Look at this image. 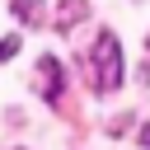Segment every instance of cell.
<instances>
[{
    "mask_svg": "<svg viewBox=\"0 0 150 150\" xmlns=\"http://www.w3.org/2000/svg\"><path fill=\"white\" fill-rule=\"evenodd\" d=\"M117 84H122V47H117L112 33H98L94 38V89L108 94Z\"/></svg>",
    "mask_w": 150,
    "mask_h": 150,
    "instance_id": "obj_1",
    "label": "cell"
},
{
    "mask_svg": "<svg viewBox=\"0 0 150 150\" xmlns=\"http://www.w3.org/2000/svg\"><path fill=\"white\" fill-rule=\"evenodd\" d=\"M38 75H42V98L56 103V98H61V61H56V56H42V61H38Z\"/></svg>",
    "mask_w": 150,
    "mask_h": 150,
    "instance_id": "obj_2",
    "label": "cell"
},
{
    "mask_svg": "<svg viewBox=\"0 0 150 150\" xmlns=\"http://www.w3.org/2000/svg\"><path fill=\"white\" fill-rule=\"evenodd\" d=\"M14 14L23 23H33V19H42V0H14Z\"/></svg>",
    "mask_w": 150,
    "mask_h": 150,
    "instance_id": "obj_3",
    "label": "cell"
},
{
    "mask_svg": "<svg viewBox=\"0 0 150 150\" xmlns=\"http://www.w3.org/2000/svg\"><path fill=\"white\" fill-rule=\"evenodd\" d=\"M14 52H19V38H5V42H0V61H9Z\"/></svg>",
    "mask_w": 150,
    "mask_h": 150,
    "instance_id": "obj_4",
    "label": "cell"
},
{
    "mask_svg": "<svg viewBox=\"0 0 150 150\" xmlns=\"http://www.w3.org/2000/svg\"><path fill=\"white\" fill-rule=\"evenodd\" d=\"M141 150H150V127H141Z\"/></svg>",
    "mask_w": 150,
    "mask_h": 150,
    "instance_id": "obj_5",
    "label": "cell"
},
{
    "mask_svg": "<svg viewBox=\"0 0 150 150\" xmlns=\"http://www.w3.org/2000/svg\"><path fill=\"white\" fill-rule=\"evenodd\" d=\"M145 47H150V38H145Z\"/></svg>",
    "mask_w": 150,
    "mask_h": 150,
    "instance_id": "obj_6",
    "label": "cell"
},
{
    "mask_svg": "<svg viewBox=\"0 0 150 150\" xmlns=\"http://www.w3.org/2000/svg\"><path fill=\"white\" fill-rule=\"evenodd\" d=\"M14 150H23V145H14Z\"/></svg>",
    "mask_w": 150,
    "mask_h": 150,
    "instance_id": "obj_7",
    "label": "cell"
}]
</instances>
